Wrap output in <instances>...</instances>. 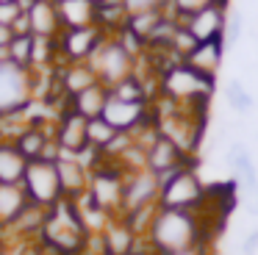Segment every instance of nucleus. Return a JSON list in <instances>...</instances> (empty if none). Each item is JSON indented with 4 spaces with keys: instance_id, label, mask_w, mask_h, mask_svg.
<instances>
[{
    "instance_id": "obj_7",
    "label": "nucleus",
    "mask_w": 258,
    "mask_h": 255,
    "mask_svg": "<svg viewBox=\"0 0 258 255\" xmlns=\"http://www.w3.org/2000/svg\"><path fill=\"white\" fill-rule=\"evenodd\" d=\"M108 33L100 25H86V28H64L58 33V58L64 64H84L92 58L97 47L103 44Z\"/></svg>"
},
{
    "instance_id": "obj_15",
    "label": "nucleus",
    "mask_w": 258,
    "mask_h": 255,
    "mask_svg": "<svg viewBox=\"0 0 258 255\" xmlns=\"http://www.w3.org/2000/svg\"><path fill=\"white\" fill-rule=\"evenodd\" d=\"M25 14H28V22H31V36L58 39V33L64 31L53 0H36V3H31V9Z\"/></svg>"
},
{
    "instance_id": "obj_2",
    "label": "nucleus",
    "mask_w": 258,
    "mask_h": 255,
    "mask_svg": "<svg viewBox=\"0 0 258 255\" xmlns=\"http://www.w3.org/2000/svg\"><path fill=\"white\" fill-rule=\"evenodd\" d=\"M158 89H161L164 97H169L172 103L191 111L195 103H200V105L208 103V97L214 94V78L200 75V72L191 70L183 61H175V64L164 67L161 78H158Z\"/></svg>"
},
{
    "instance_id": "obj_29",
    "label": "nucleus",
    "mask_w": 258,
    "mask_h": 255,
    "mask_svg": "<svg viewBox=\"0 0 258 255\" xmlns=\"http://www.w3.org/2000/svg\"><path fill=\"white\" fill-rule=\"evenodd\" d=\"M9 53H12V64L31 70L34 67V36L25 33V36H14V42L9 44Z\"/></svg>"
},
{
    "instance_id": "obj_1",
    "label": "nucleus",
    "mask_w": 258,
    "mask_h": 255,
    "mask_svg": "<svg viewBox=\"0 0 258 255\" xmlns=\"http://www.w3.org/2000/svg\"><path fill=\"white\" fill-rule=\"evenodd\" d=\"M150 255H167L195 244H208V222L203 211H169L158 208L145 238Z\"/></svg>"
},
{
    "instance_id": "obj_11",
    "label": "nucleus",
    "mask_w": 258,
    "mask_h": 255,
    "mask_svg": "<svg viewBox=\"0 0 258 255\" xmlns=\"http://www.w3.org/2000/svg\"><path fill=\"white\" fill-rule=\"evenodd\" d=\"M86 122L89 119L75 114L70 105L61 111L58 125H56V131H53V139L58 142V147H61L64 155H81L89 147V142H86Z\"/></svg>"
},
{
    "instance_id": "obj_18",
    "label": "nucleus",
    "mask_w": 258,
    "mask_h": 255,
    "mask_svg": "<svg viewBox=\"0 0 258 255\" xmlns=\"http://www.w3.org/2000/svg\"><path fill=\"white\" fill-rule=\"evenodd\" d=\"M56 81H58V89L67 94V100L75 97L78 92H84V89L100 83V81H97V75H95V70H92L86 61H84V64H61V67H58V72H56Z\"/></svg>"
},
{
    "instance_id": "obj_32",
    "label": "nucleus",
    "mask_w": 258,
    "mask_h": 255,
    "mask_svg": "<svg viewBox=\"0 0 258 255\" xmlns=\"http://www.w3.org/2000/svg\"><path fill=\"white\" fill-rule=\"evenodd\" d=\"M169 0H125L128 6V14H136V11H153V9H167Z\"/></svg>"
},
{
    "instance_id": "obj_36",
    "label": "nucleus",
    "mask_w": 258,
    "mask_h": 255,
    "mask_svg": "<svg viewBox=\"0 0 258 255\" xmlns=\"http://www.w3.org/2000/svg\"><path fill=\"white\" fill-rule=\"evenodd\" d=\"M12 42H14V28L0 22V47H9Z\"/></svg>"
},
{
    "instance_id": "obj_25",
    "label": "nucleus",
    "mask_w": 258,
    "mask_h": 255,
    "mask_svg": "<svg viewBox=\"0 0 258 255\" xmlns=\"http://www.w3.org/2000/svg\"><path fill=\"white\" fill-rule=\"evenodd\" d=\"M45 219H47V208L31 203L28 208L17 216V222H14L12 227H6V230H14L17 236H36L39 238L42 227H45Z\"/></svg>"
},
{
    "instance_id": "obj_17",
    "label": "nucleus",
    "mask_w": 258,
    "mask_h": 255,
    "mask_svg": "<svg viewBox=\"0 0 258 255\" xmlns=\"http://www.w3.org/2000/svg\"><path fill=\"white\" fill-rule=\"evenodd\" d=\"M222 55H225V42L222 39H217V42H200L183 58V64H189L191 70H197L206 78H214L219 72V67H222Z\"/></svg>"
},
{
    "instance_id": "obj_28",
    "label": "nucleus",
    "mask_w": 258,
    "mask_h": 255,
    "mask_svg": "<svg viewBox=\"0 0 258 255\" xmlns=\"http://www.w3.org/2000/svg\"><path fill=\"white\" fill-rule=\"evenodd\" d=\"M225 97H228V105L236 111V114H250L252 105H255V100H252V94L244 89V83L241 81H228V86H225Z\"/></svg>"
},
{
    "instance_id": "obj_19",
    "label": "nucleus",
    "mask_w": 258,
    "mask_h": 255,
    "mask_svg": "<svg viewBox=\"0 0 258 255\" xmlns=\"http://www.w3.org/2000/svg\"><path fill=\"white\" fill-rule=\"evenodd\" d=\"M108 97H111V89L103 86V83H95V86L78 92L75 97H70L67 105L75 114L84 116V119H97V116H103V108H106Z\"/></svg>"
},
{
    "instance_id": "obj_12",
    "label": "nucleus",
    "mask_w": 258,
    "mask_h": 255,
    "mask_svg": "<svg viewBox=\"0 0 258 255\" xmlns=\"http://www.w3.org/2000/svg\"><path fill=\"white\" fill-rule=\"evenodd\" d=\"M56 172H58V183H61V194L64 200H81L89 192V180H92V169L75 155H61L56 161Z\"/></svg>"
},
{
    "instance_id": "obj_30",
    "label": "nucleus",
    "mask_w": 258,
    "mask_h": 255,
    "mask_svg": "<svg viewBox=\"0 0 258 255\" xmlns=\"http://www.w3.org/2000/svg\"><path fill=\"white\" fill-rule=\"evenodd\" d=\"M217 3H228V0H169L167 3V14L178 17V20H186V17L197 14V11L208 9V6Z\"/></svg>"
},
{
    "instance_id": "obj_20",
    "label": "nucleus",
    "mask_w": 258,
    "mask_h": 255,
    "mask_svg": "<svg viewBox=\"0 0 258 255\" xmlns=\"http://www.w3.org/2000/svg\"><path fill=\"white\" fill-rule=\"evenodd\" d=\"M61 28H86L97 25V3L95 0H61L56 3Z\"/></svg>"
},
{
    "instance_id": "obj_33",
    "label": "nucleus",
    "mask_w": 258,
    "mask_h": 255,
    "mask_svg": "<svg viewBox=\"0 0 258 255\" xmlns=\"http://www.w3.org/2000/svg\"><path fill=\"white\" fill-rule=\"evenodd\" d=\"M23 11L25 9L17 3V0H14V3H0V22H3V25H14Z\"/></svg>"
},
{
    "instance_id": "obj_3",
    "label": "nucleus",
    "mask_w": 258,
    "mask_h": 255,
    "mask_svg": "<svg viewBox=\"0 0 258 255\" xmlns=\"http://www.w3.org/2000/svg\"><path fill=\"white\" fill-rule=\"evenodd\" d=\"M86 64L95 70L97 81H100L103 86L111 89V86H117L119 81H125L128 75L136 72V55L111 33V36L103 39V44L92 53V58L86 61Z\"/></svg>"
},
{
    "instance_id": "obj_21",
    "label": "nucleus",
    "mask_w": 258,
    "mask_h": 255,
    "mask_svg": "<svg viewBox=\"0 0 258 255\" xmlns=\"http://www.w3.org/2000/svg\"><path fill=\"white\" fill-rule=\"evenodd\" d=\"M228 164H230V169H233V175H236V183H239L244 192H252V194H255L258 169H255L250 153H247V147H244L241 142H233V144H230V150H228Z\"/></svg>"
},
{
    "instance_id": "obj_8",
    "label": "nucleus",
    "mask_w": 258,
    "mask_h": 255,
    "mask_svg": "<svg viewBox=\"0 0 258 255\" xmlns=\"http://www.w3.org/2000/svg\"><path fill=\"white\" fill-rule=\"evenodd\" d=\"M158 194H161L158 175H153L150 169L128 172L122 180V216L142 208H158Z\"/></svg>"
},
{
    "instance_id": "obj_35",
    "label": "nucleus",
    "mask_w": 258,
    "mask_h": 255,
    "mask_svg": "<svg viewBox=\"0 0 258 255\" xmlns=\"http://www.w3.org/2000/svg\"><path fill=\"white\" fill-rule=\"evenodd\" d=\"M167 255H208V244H195V247H183V249H175V252Z\"/></svg>"
},
{
    "instance_id": "obj_22",
    "label": "nucleus",
    "mask_w": 258,
    "mask_h": 255,
    "mask_svg": "<svg viewBox=\"0 0 258 255\" xmlns=\"http://www.w3.org/2000/svg\"><path fill=\"white\" fill-rule=\"evenodd\" d=\"M28 205L23 186H0V227H12Z\"/></svg>"
},
{
    "instance_id": "obj_40",
    "label": "nucleus",
    "mask_w": 258,
    "mask_h": 255,
    "mask_svg": "<svg viewBox=\"0 0 258 255\" xmlns=\"http://www.w3.org/2000/svg\"><path fill=\"white\" fill-rule=\"evenodd\" d=\"M95 3H100V0H95Z\"/></svg>"
},
{
    "instance_id": "obj_5",
    "label": "nucleus",
    "mask_w": 258,
    "mask_h": 255,
    "mask_svg": "<svg viewBox=\"0 0 258 255\" xmlns=\"http://www.w3.org/2000/svg\"><path fill=\"white\" fill-rule=\"evenodd\" d=\"M34 103V70L23 67L0 64V116H14L23 114Z\"/></svg>"
},
{
    "instance_id": "obj_39",
    "label": "nucleus",
    "mask_w": 258,
    "mask_h": 255,
    "mask_svg": "<svg viewBox=\"0 0 258 255\" xmlns=\"http://www.w3.org/2000/svg\"><path fill=\"white\" fill-rule=\"evenodd\" d=\"M0 3H14V0H0Z\"/></svg>"
},
{
    "instance_id": "obj_26",
    "label": "nucleus",
    "mask_w": 258,
    "mask_h": 255,
    "mask_svg": "<svg viewBox=\"0 0 258 255\" xmlns=\"http://www.w3.org/2000/svg\"><path fill=\"white\" fill-rule=\"evenodd\" d=\"M111 97L125 100V103H147V83H145V78H139L136 72L128 75L125 81H119L117 86H111Z\"/></svg>"
},
{
    "instance_id": "obj_9",
    "label": "nucleus",
    "mask_w": 258,
    "mask_h": 255,
    "mask_svg": "<svg viewBox=\"0 0 258 255\" xmlns=\"http://www.w3.org/2000/svg\"><path fill=\"white\" fill-rule=\"evenodd\" d=\"M103 119L117 133H136L147 122H153L147 103H125V100H117V97H108L106 108H103Z\"/></svg>"
},
{
    "instance_id": "obj_31",
    "label": "nucleus",
    "mask_w": 258,
    "mask_h": 255,
    "mask_svg": "<svg viewBox=\"0 0 258 255\" xmlns=\"http://www.w3.org/2000/svg\"><path fill=\"white\" fill-rule=\"evenodd\" d=\"M241 28H244V17L241 11H230L228 22H225V33H222V42L225 44H236L241 39Z\"/></svg>"
},
{
    "instance_id": "obj_37",
    "label": "nucleus",
    "mask_w": 258,
    "mask_h": 255,
    "mask_svg": "<svg viewBox=\"0 0 258 255\" xmlns=\"http://www.w3.org/2000/svg\"><path fill=\"white\" fill-rule=\"evenodd\" d=\"M6 61H12V53H9V47H0V64H6Z\"/></svg>"
},
{
    "instance_id": "obj_38",
    "label": "nucleus",
    "mask_w": 258,
    "mask_h": 255,
    "mask_svg": "<svg viewBox=\"0 0 258 255\" xmlns=\"http://www.w3.org/2000/svg\"><path fill=\"white\" fill-rule=\"evenodd\" d=\"M250 214H258V186H255V203H252V211Z\"/></svg>"
},
{
    "instance_id": "obj_16",
    "label": "nucleus",
    "mask_w": 258,
    "mask_h": 255,
    "mask_svg": "<svg viewBox=\"0 0 258 255\" xmlns=\"http://www.w3.org/2000/svg\"><path fill=\"white\" fill-rule=\"evenodd\" d=\"M31 161L17 150L12 139H0V186H23Z\"/></svg>"
},
{
    "instance_id": "obj_24",
    "label": "nucleus",
    "mask_w": 258,
    "mask_h": 255,
    "mask_svg": "<svg viewBox=\"0 0 258 255\" xmlns=\"http://www.w3.org/2000/svg\"><path fill=\"white\" fill-rule=\"evenodd\" d=\"M53 139V133H47L45 128L39 125H28L23 128V131L17 133V136L12 139L14 144H17V150L25 155L28 161H39L42 158V150H45V144Z\"/></svg>"
},
{
    "instance_id": "obj_23",
    "label": "nucleus",
    "mask_w": 258,
    "mask_h": 255,
    "mask_svg": "<svg viewBox=\"0 0 258 255\" xmlns=\"http://www.w3.org/2000/svg\"><path fill=\"white\" fill-rule=\"evenodd\" d=\"M164 17H167V9L136 11V14H128V20H125V25H122V28H125L128 33H134V36L147 47V42H150V36L156 33V28L161 25Z\"/></svg>"
},
{
    "instance_id": "obj_27",
    "label": "nucleus",
    "mask_w": 258,
    "mask_h": 255,
    "mask_svg": "<svg viewBox=\"0 0 258 255\" xmlns=\"http://www.w3.org/2000/svg\"><path fill=\"white\" fill-rule=\"evenodd\" d=\"M117 139V131H114L111 125H108L103 116H97V119H89L86 122V142H89L92 150H97V153H103V150L108 147V144Z\"/></svg>"
},
{
    "instance_id": "obj_34",
    "label": "nucleus",
    "mask_w": 258,
    "mask_h": 255,
    "mask_svg": "<svg viewBox=\"0 0 258 255\" xmlns=\"http://www.w3.org/2000/svg\"><path fill=\"white\" fill-rule=\"evenodd\" d=\"M258 249V230H250L241 238V255H252Z\"/></svg>"
},
{
    "instance_id": "obj_14",
    "label": "nucleus",
    "mask_w": 258,
    "mask_h": 255,
    "mask_svg": "<svg viewBox=\"0 0 258 255\" xmlns=\"http://www.w3.org/2000/svg\"><path fill=\"white\" fill-rule=\"evenodd\" d=\"M183 166H189V155L175 142H169L167 136L158 133V139L147 147V169L153 175H167V172L183 169Z\"/></svg>"
},
{
    "instance_id": "obj_10",
    "label": "nucleus",
    "mask_w": 258,
    "mask_h": 255,
    "mask_svg": "<svg viewBox=\"0 0 258 255\" xmlns=\"http://www.w3.org/2000/svg\"><path fill=\"white\" fill-rule=\"evenodd\" d=\"M225 22H228V3H217V6H208V9L186 17V20H180V25L200 44V42H217V39H222Z\"/></svg>"
},
{
    "instance_id": "obj_6",
    "label": "nucleus",
    "mask_w": 258,
    "mask_h": 255,
    "mask_svg": "<svg viewBox=\"0 0 258 255\" xmlns=\"http://www.w3.org/2000/svg\"><path fill=\"white\" fill-rule=\"evenodd\" d=\"M23 188L28 203L42 205V208H53L58 200H64L56 164H47V161H31L23 177Z\"/></svg>"
},
{
    "instance_id": "obj_13",
    "label": "nucleus",
    "mask_w": 258,
    "mask_h": 255,
    "mask_svg": "<svg viewBox=\"0 0 258 255\" xmlns=\"http://www.w3.org/2000/svg\"><path fill=\"white\" fill-rule=\"evenodd\" d=\"M142 244L145 238L136 236L122 216H114L100 233V255H136Z\"/></svg>"
},
{
    "instance_id": "obj_4",
    "label": "nucleus",
    "mask_w": 258,
    "mask_h": 255,
    "mask_svg": "<svg viewBox=\"0 0 258 255\" xmlns=\"http://www.w3.org/2000/svg\"><path fill=\"white\" fill-rule=\"evenodd\" d=\"M208 200V192L203 186V180L197 177V172L191 166L178 169L167 183H161V194H158V208L169 211H203Z\"/></svg>"
}]
</instances>
